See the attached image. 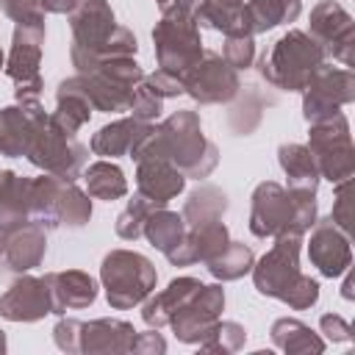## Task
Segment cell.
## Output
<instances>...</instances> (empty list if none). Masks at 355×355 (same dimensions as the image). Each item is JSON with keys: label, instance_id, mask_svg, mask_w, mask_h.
<instances>
[{"label": "cell", "instance_id": "cell-51", "mask_svg": "<svg viewBox=\"0 0 355 355\" xmlns=\"http://www.w3.org/2000/svg\"><path fill=\"white\" fill-rule=\"evenodd\" d=\"M3 64H6V55H3V50H0V69H3Z\"/></svg>", "mask_w": 355, "mask_h": 355}, {"label": "cell", "instance_id": "cell-11", "mask_svg": "<svg viewBox=\"0 0 355 355\" xmlns=\"http://www.w3.org/2000/svg\"><path fill=\"white\" fill-rule=\"evenodd\" d=\"M300 247H302V236L286 233V236H275V244L266 255H261L252 263V283L258 288V294L263 297H275V300H286V294L294 288V283L300 280Z\"/></svg>", "mask_w": 355, "mask_h": 355}, {"label": "cell", "instance_id": "cell-1", "mask_svg": "<svg viewBox=\"0 0 355 355\" xmlns=\"http://www.w3.org/2000/svg\"><path fill=\"white\" fill-rule=\"evenodd\" d=\"M133 161L144 158H166L186 178L202 180L219 164V150L214 141L202 136V125L197 111H175L161 125H150L141 139L130 150Z\"/></svg>", "mask_w": 355, "mask_h": 355}, {"label": "cell", "instance_id": "cell-9", "mask_svg": "<svg viewBox=\"0 0 355 355\" xmlns=\"http://www.w3.org/2000/svg\"><path fill=\"white\" fill-rule=\"evenodd\" d=\"M316 161L319 178H327L330 183H341L352 178L355 172V147L349 136V122L338 111L322 122H311L308 144H305Z\"/></svg>", "mask_w": 355, "mask_h": 355}, {"label": "cell", "instance_id": "cell-29", "mask_svg": "<svg viewBox=\"0 0 355 355\" xmlns=\"http://www.w3.org/2000/svg\"><path fill=\"white\" fill-rule=\"evenodd\" d=\"M269 338L277 349H283L288 355H308V352L319 355V352H324V338L294 316L275 319L272 330H269Z\"/></svg>", "mask_w": 355, "mask_h": 355}, {"label": "cell", "instance_id": "cell-22", "mask_svg": "<svg viewBox=\"0 0 355 355\" xmlns=\"http://www.w3.org/2000/svg\"><path fill=\"white\" fill-rule=\"evenodd\" d=\"M186 189V175L166 158L136 161V191L155 205H166Z\"/></svg>", "mask_w": 355, "mask_h": 355}, {"label": "cell", "instance_id": "cell-3", "mask_svg": "<svg viewBox=\"0 0 355 355\" xmlns=\"http://www.w3.org/2000/svg\"><path fill=\"white\" fill-rule=\"evenodd\" d=\"M324 47L305 31L283 33L261 58V78L283 92H302L311 75L324 64Z\"/></svg>", "mask_w": 355, "mask_h": 355}, {"label": "cell", "instance_id": "cell-53", "mask_svg": "<svg viewBox=\"0 0 355 355\" xmlns=\"http://www.w3.org/2000/svg\"><path fill=\"white\" fill-rule=\"evenodd\" d=\"M155 3H164V0H155Z\"/></svg>", "mask_w": 355, "mask_h": 355}, {"label": "cell", "instance_id": "cell-49", "mask_svg": "<svg viewBox=\"0 0 355 355\" xmlns=\"http://www.w3.org/2000/svg\"><path fill=\"white\" fill-rule=\"evenodd\" d=\"M219 6H244V0H214Z\"/></svg>", "mask_w": 355, "mask_h": 355}, {"label": "cell", "instance_id": "cell-4", "mask_svg": "<svg viewBox=\"0 0 355 355\" xmlns=\"http://www.w3.org/2000/svg\"><path fill=\"white\" fill-rule=\"evenodd\" d=\"M25 158L50 175L75 180L83 172L89 155H86V147L75 136H67L64 130H58L50 122V114H44L42 103L36 100L33 103V128H31V139L25 147Z\"/></svg>", "mask_w": 355, "mask_h": 355}, {"label": "cell", "instance_id": "cell-23", "mask_svg": "<svg viewBox=\"0 0 355 355\" xmlns=\"http://www.w3.org/2000/svg\"><path fill=\"white\" fill-rule=\"evenodd\" d=\"M53 297V313L64 316L67 311L89 308L97 300V283L89 272L67 269V272H47L44 275Z\"/></svg>", "mask_w": 355, "mask_h": 355}, {"label": "cell", "instance_id": "cell-50", "mask_svg": "<svg viewBox=\"0 0 355 355\" xmlns=\"http://www.w3.org/2000/svg\"><path fill=\"white\" fill-rule=\"evenodd\" d=\"M3 352H6V333L0 330V355H3Z\"/></svg>", "mask_w": 355, "mask_h": 355}, {"label": "cell", "instance_id": "cell-36", "mask_svg": "<svg viewBox=\"0 0 355 355\" xmlns=\"http://www.w3.org/2000/svg\"><path fill=\"white\" fill-rule=\"evenodd\" d=\"M155 208H161V205H155L153 200L136 194V197L125 205V211L116 216V225H114V227H116V236L125 239V241H136V239L141 236V230H144V219H147Z\"/></svg>", "mask_w": 355, "mask_h": 355}, {"label": "cell", "instance_id": "cell-35", "mask_svg": "<svg viewBox=\"0 0 355 355\" xmlns=\"http://www.w3.org/2000/svg\"><path fill=\"white\" fill-rule=\"evenodd\" d=\"M252 263H255V255H252V250H250L247 244H241V241H227V247H225L216 258H211L205 266H208V272H211L219 283H225V280H239V277L250 275Z\"/></svg>", "mask_w": 355, "mask_h": 355}, {"label": "cell", "instance_id": "cell-52", "mask_svg": "<svg viewBox=\"0 0 355 355\" xmlns=\"http://www.w3.org/2000/svg\"><path fill=\"white\" fill-rule=\"evenodd\" d=\"M0 258H3V233H0Z\"/></svg>", "mask_w": 355, "mask_h": 355}, {"label": "cell", "instance_id": "cell-47", "mask_svg": "<svg viewBox=\"0 0 355 355\" xmlns=\"http://www.w3.org/2000/svg\"><path fill=\"white\" fill-rule=\"evenodd\" d=\"M205 3L208 0H164L158 6H161V14H180V17H191L194 19Z\"/></svg>", "mask_w": 355, "mask_h": 355}, {"label": "cell", "instance_id": "cell-41", "mask_svg": "<svg viewBox=\"0 0 355 355\" xmlns=\"http://www.w3.org/2000/svg\"><path fill=\"white\" fill-rule=\"evenodd\" d=\"M316 300H319V283L311 275H300V280L294 283V288L286 294L283 302L294 311H305V308L316 305Z\"/></svg>", "mask_w": 355, "mask_h": 355}, {"label": "cell", "instance_id": "cell-15", "mask_svg": "<svg viewBox=\"0 0 355 355\" xmlns=\"http://www.w3.org/2000/svg\"><path fill=\"white\" fill-rule=\"evenodd\" d=\"M305 33L313 36L324 47V53H330L344 67L355 64V22L341 3L336 0L316 3L311 8V22Z\"/></svg>", "mask_w": 355, "mask_h": 355}, {"label": "cell", "instance_id": "cell-39", "mask_svg": "<svg viewBox=\"0 0 355 355\" xmlns=\"http://www.w3.org/2000/svg\"><path fill=\"white\" fill-rule=\"evenodd\" d=\"M0 8L8 19L17 25H31V28H44V8L42 0H0Z\"/></svg>", "mask_w": 355, "mask_h": 355}, {"label": "cell", "instance_id": "cell-10", "mask_svg": "<svg viewBox=\"0 0 355 355\" xmlns=\"http://www.w3.org/2000/svg\"><path fill=\"white\" fill-rule=\"evenodd\" d=\"M153 42H155L158 69H166L178 78H183L202 55L200 25L191 17L161 14V19L153 28Z\"/></svg>", "mask_w": 355, "mask_h": 355}, {"label": "cell", "instance_id": "cell-28", "mask_svg": "<svg viewBox=\"0 0 355 355\" xmlns=\"http://www.w3.org/2000/svg\"><path fill=\"white\" fill-rule=\"evenodd\" d=\"M150 122H141V119H133V116H125V119H116L111 125H103L89 147L94 155H103V158H119V155H128L130 147L136 144V139L141 136V130L147 128Z\"/></svg>", "mask_w": 355, "mask_h": 355}, {"label": "cell", "instance_id": "cell-26", "mask_svg": "<svg viewBox=\"0 0 355 355\" xmlns=\"http://www.w3.org/2000/svg\"><path fill=\"white\" fill-rule=\"evenodd\" d=\"M92 100L86 97L83 86H80V78L72 75L67 80L58 83V92H55V111L50 114V122L64 130L67 136H75L92 116Z\"/></svg>", "mask_w": 355, "mask_h": 355}, {"label": "cell", "instance_id": "cell-43", "mask_svg": "<svg viewBox=\"0 0 355 355\" xmlns=\"http://www.w3.org/2000/svg\"><path fill=\"white\" fill-rule=\"evenodd\" d=\"M144 83H147L161 100L183 94V78H178V75H172V72H166V69H155L153 75H144Z\"/></svg>", "mask_w": 355, "mask_h": 355}, {"label": "cell", "instance_id": "cell-32", "mask_svg": "<svg viewBox=\"0 0 355 355\" xmlns=\"http://www.w3.org/2000/svg\"><path fill=\"white\" fill-rule=\"evenodd\" d=\"M83 183H86V194L94 200H122L128 194V180L125 172L114 164V161H94L89 166H83Z\"/></svg>", "mask_w": 355, "mask_h": 355}, {"label": "cell", "instance_id": "cell-45", "mask_svg": "<svg viewBox=\"0 0 355 355\" xmlns=\"http://www.w3.org/2000/svg\"><path fill=\"white\" fill-rule=\"evenodd\" d=\"M319 330H322L324 338L333 341V344H338V341H349V338H352V327H349L338 313H324V316L319 319Z\"/></svg>", "mask_w": 355, "mask_h": 355}, {"label": "cell", "instance_id": "cell-48", "mask_svg": "<svg viewBox=\"0 0 355 355\" xmlns=\"http://www.w3.org/2000/svg\"><path fill=\"white\" fill-rule=\"evenodd\" d=\"M78 6V0H42L44 14H69Z\"/></svg>", "mask_w": 355, "mask_h": 355}, {"label": "cell", "instance_id": "cell-30", "mask_svg": "<svg viewBox=\"0 0 355 355\" xmlns=\"http://www.w3.org/2000/svg\"><path fill=\"white\" fill-rule=\"evenodd\" d=\"M277 161H280V169L286 172L288 178V189H311L316 191L319 186V169H316V161L311 155V150L305 144H280L277 147Z\"/></svg>", "mask_w": 355, "mask_h": 355}, {"label": "cell", "instance_id": "cell-42", "mask_svg": "<svg viewBox=\"0 0 355 355\" xmlns=\"http://www.w3.org/2000/svg\"><path fill=\"white\" fill-rule=\"evenodd\" d=\"M349 186H352V178H347V180H341V183H336V200H333V214H330V219L344 230V233H349V227H352V211H349Z\"/></svg>", "mask_w": 355, "mask_h": 355}, {"label": "cell", "instance_id": "cell-44", "mask_svg": "<svg viewBox=\"0 0 355 355\" xmlns=\"http://www.w3.org/2000/svg\"><path fill=\"white\" fill-rule=\"evenodd\" d=\"M78 330H80V319L72 316H61L53 327V341L61 352H78Z\"/></svg>", "mask_w": 355, "mask_h": 355}, {"label": "cell", "instance_id": "cell-5", "mask_svg": "<svg viewBox=\"0 0 355 355\" xmlns=\"http://www.w3.org/2000/svg\"><path fill=\"white\" fill-rule=\"evenodd\" d=\"M31 219L44 230L53 227H83L92 219V200L75 180L44 172L33 178L31 194Z\"/></svg>", "mask_w": 355, "mask_h": 355}, {"label": "cell", "instance_id": "cell-13", "mask_svg": "<svg viewBox=\"0 0 355 355\" xmlns=\"http://www.w3.org/2000/svg\"><path fill=\"white\" fill-rule=\"evenodd\" d=\"M42 44H44V28L17 25L11 36V50L3 64L6 75L14 80V94L19 100H39L42 92Z\"/></svg>", "mask_w": 355, "mask_h": 355}, {"label": "cell", "instance_id": "cell-37", "mask_svg": "<svg viewBox=\"0 0 355 355\" xmlns=\"http://www.w3.org/2000/svg\"><path fill=\"white\" fill-rule=\"evenodd\" d=\"M247 341V330L239 324V322H216L214 333L200 344L202 352H239Z\"/></svg>", "mask_w": 355, "mask_h": 355}, {"label": "cell", "instance_id": "cell-19", "mask_svg": "<svg viewBox=\"0 0 355 355\" xmlns=\"http://www.w3.org/2000/svg\"><path fill=\"white\" fill-rule=\"evenodd\" d=\"M230 241V233L225 227L222 219L214 222H202L194 227H186L183 239L166 252V261L172 266H189V263H208L211 258H216Z\"/></svg>", "mask_w": 355, "mask_h": 355}, {"label": "cell", "instance_id": "cell-7", "mask_svg": "<svg viewBox=\"0 0 355 355\" xmlns=\"http://www.w3.org/2000/svg\"><path fill=\"white\" fill-rule=\"evenodd\" d=\"M67 17L72 28L69 58L78 67V75H86L100 64V53L116 28V19L105 0H78Z\"/></svg>", "mask_w": 355, "mask_h": 355}, {"label": "cell", "instance_id": "cell-14", "mask_svg": "<svg viewBox=\"0 0 355 355\" xmlns=\"http://www.w3.org/2000/svg\"><path fill=\"white\" fill-rule=\"evenodd\" d=\"M241 89L239 72L214 50H202L200 61L183 75V94L202 105L230 103Z\"/></svg>", "mask_w": 355, "mask_h": 355}, {"label": "cell", "instance_id": "cell-20", "mask_svg": "<svg viewBox=\"0 0 355 355\" xmlns=\"http://www.w3.org/2000/svg\"><path fill=\"white\" fill-rule=\"evenodd\" d=\"M136 330L125 319H92L80 322L78 352L83 355H128L133 352Z\"/></svg>", "mask_w": 355, "mask_h": 355}, {"label": "cell", "instance_id": "cell-38", "mask_svg": "<svg viewBox=\"0 0 355 355\" xmlns=\"http://www.w3.org/2000/svg\"><path fill=\"white\" fill-rule=\"evenodd\" d=\"M161 105H164V100L141 80V83H136V89H133V94H130V100H128V108L125 111H130V116L133 119H141V122H153V119H158L161 116Z\"/></svg>", "mask_w": 355, "mask_h": 355}, {"label": "cell", "instance_id": "cell-33", "mask_svg": "<svg viewBox=\"0 0 355 355\" xmlns=\"http://www.w3.org/2000/svg\"><path fill=\"white\" fill-rule=\"evenodd\" d=\"M244 11L250 19V31L255 36L269 28L294 22L302 11V3L300 0H250V3H244Z\"/></svg>", "mask_w": 355, "mask_h": 355}, {"label": "cell", "instance_id": "cell-16", "mask_svg": "<svg viewBox=\"0 0 355 355\" xmlns=\"http://www.w3.org/2000/svg\"><path fill=\"white\" fill-rule=\"evenodd\" d=\"M225 308V288L219 283H211V286H202L172 319H169V327L175 330V338L183 341V344H202L216 322H219V313Z\"/></svg>", "mask_w": 355, "mask_h": 355}, {"label": "cell", "instance_id": "cell-17", "mask_svg": "<svg viewBox=\"0 0 355 355\" xmlns=\"http://www.w3.org/2000/svg\"><path fill=\"white\" fill-rule=\"evenodd\" d=\"M47 313H53V297L44 277L19 275L3 294H0V316L8 322H39Z\"/></svg>", "mask_w": 355, "mask_h": 355}, {"label": "cell", "instance_id": "cell-46", "mask_svg": "<svg viewBox=\"0 0 355 355\" xmlns=\"http://www.w3.org/2000/svg\"><path fill=\"white\" fill-rule=\"evenodd\" d=\"M133 352L136 355H161V352H166V341L155 327H150L147 333H136Z\"/></svg>", "mask_w": 355, "mask_h": 355}, {"label": "cell", "instance_id": "cell-8", "mask_svg": "<svg viewBox=\"0 0 355 355\" xmlns=\"http://www.w3.org/2000/svg\"><path fill=\"white\" fill-rule=\"evenodd\" d=\"M78 78L86 97L92 100V108L103 114H114L128 108V100L136 83L144 80V69L133 61V55H116V58L100 61L92 72Z\"/></svg>", "mask_w": 355, "mask_h": 355}, {"label": "cell", "instance_id": "cell-40", "mask_svg": "<svg viewBox=\"0 0 355 355\" xmlns=\"http://www.w3.org/2000/svg\"><path fill=\"white\" fill-rule=\"evenodd\" d=\"M222 58H225L236 72L252 67V61H255V39H252V36H225Z\"/></svg>", "mask_w": 355, "mask_h": 355}, {"label": "cell", "instance_id": "cell-25", "mask_svg": "<svg viewBox=\"0 0 355 355\" xmlns=\"http://www.w3.org/2000/svg\"><path fill=\"white\" fill-rule=\"evenodd\" d=\"M205 283H200L197 277H175L169 280V286L158 294H150L141 305V319L147 327L161 330L164 324H169V319L202 288Z\"/></svg>", "mask_w": 355, "mask_h": 355}, {"label": "cell", "instance_id": "cell-34", "mask_svg": "<svg viewBox=\"0 0 355 355\" xmlns=\"http://www.w3.org/2000/svg\"><path fill=\"white\" fill-rule=\"evenodd\" d=\"M183 233H186L183 216L175 214V211H169V208H164V205L155 208V211L144 219V230H141V236H147L150 244H153L155 250H161L164 255L183 239Z\"/></svg>", "mask_w": 355, "mask_h": 355}, {"label": "cell", "instance_id": "cell-12", "mask_svg": "<svg viewBox=\"0 0 355 355\" xmlns=\"http://www.w3.org/2000/svg\"><path fill=\"white\" fill-rule=\"evenodd\" d=\"M355 100V75L349 67L322 64L302 89V116L308 122H322L341 111V105Z\"/></svg>", "mask_w": 355, "mask_h": 355}, {"label": "cell", "instance_id": "cell-6", "mask_svg": "<svg viewBox=\"0 0 355 355\" xmlns=\"http://www.w3.org/2000/svg\"><path fill=\"white\" fill-rule=\"evenodd\" d=\"M158 272L153 261L133 250H111L100 263V283L114 311L141 305L155 288Z\"/></svg>", "mask_w": 355, "mask_h": 355}, {"label": "cell", "instance_id": "cell-31", "mask_svg": "<svg viewBox=\"0 0 355 355\" xmlns=\"http://www.w3.org/2000/svg\"><path fill=\"white\" fill-rule=\"evenodd\" d=\"M227 194L219 189V186H211V183H202L197 186L189 200L183 202V222L186 227H194V225H202V222H214V219H222L225 211H227Z\"/></svg>", "mask_w": 355, "mask_h": 355}, {"label": "cell", "instance_id": "cell-24", "mask_svg": "<svg viewBox=\"0 0 355 355\" xmlns=\"http://www.w3.org/2000/svg\"><path fill=\"white\" fill-rule=\"evenodd\" d=\"M33 178L0 169V233H11L31 222Z\"/></svg>", "mask_w": 355, "mask_h": 355}, {"label": "cell", "instance_id": "cell-21", "mask_svg": "<svg viewBox=\"0 0 355 355\" xmlns=\"http://www.w3.org/2000/svg\"><path fill=\"white\" fill-rule=\"evenodd\" d=\"M44 252H47V230L33 219L11 233H3V269L14 275H25L42 266Z\"/></svg>", "mask_w": 355, "mask_h": 355}, {"label": "cell", "instance_id": "cell-18", "mask_svg": "<svg viewBox=\"0 0 355 355\" xmlns=\"http://www.w3.org/2000/svg\"><path fill=\"white\" fill-rule=\"evenodd\" d=\"M308 258L324 277H341L352 266V247H349V233H344L330 216L316 219L311 227V241H308Z\"/></svg>", "mask_w": 355, "mask_h": 355}, {"label": "cell", "instance_id": "cell-2", "mask_svg": "<svg viewBox=\"0 0 355 355\" xmlns=\"http://www.w3.org/2000/svg\"><path fill=\"white\" fill-rule=\"evenodd\" d=\"M316 222V191L283 189L275 180H263L252 191L250 233L255 239L275 236H305Z\"/></svg>", "mask_w": 355, "mask_h": 355}, {"label": "cell", "instance_id": "cell-27", "mask_svg": "<svg viewBox=\"0 0 355 355\" xmlns=\"http://www.w3.org/2000/svg\"><path fill=\"white\" fill-rule=\"evenodd\" d=\"M33 103L36 100H19L17 105L0 108V155H25L33 128Z\"/></svg>", "mask_w": 355, "mask_h": 355}]
</instances>
